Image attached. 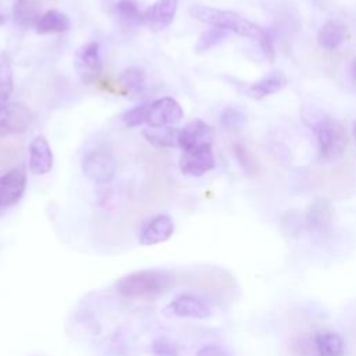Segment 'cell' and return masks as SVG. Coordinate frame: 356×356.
<instances>
[{
    "label": "cell",
    "instance_id": "13",
    "mask_svg": "<svg viewBox=\"0 0 356 356\" xmlns=\"http://www.w3.org/2000/svg\"><path fill=\"white\" fill-rule=\"evenodd\" d=\"M178 0H157L143 11V25L150 32H160L172 24Z\"/></svg>",
    "mask_w": 356,
    "mask_h": 356
},
{
    "label": "cell",
    "instance_id": "12",
    "mask_svg": "<svg viewBox=\"0 0 356 356\" xmlns=\"http://www.w3.org/2000/svg\"><path fill=\"white\" fill-rule=\"evenodd\" d=\"M288 79L282 71H271L260 79L250 83H236L239 92L252 99L260 100L273 93L282 90L286 85Z\"/></svg>",
    "mask_w": 356,
    "mask_h": 356
},
{
    "label": "cell",
    "instance_id": "18",
    "mask_svg": "<svg viewBox=\"0 0 356 356\" xmlns=\"http://www.w3.org/2000/svg\"><path fill=\"white\" fill-rule=\"evenodd\" d=\"M345 38L346 26L343 22L335 18L327 19L317 33L318 44L325 50H335L345 40Z\"/></svg>",
    "mask_w": 356,
    "mask_h": 356
},
{
    "label": "cell",
    "instance_id": "25",
    "mask_svg": "<svg viewBox=\"0 0 356 356\" xmlns=\"http://www.w3.org/2000/svg\"><path fill=\"white\" fill-rule=\"evenodd\" d=\"M14 89L11 58L7 53L0 54V107L8 103Z\"/></svg>",
    "mask_w": 356,
    "mask_h": 356
},
{
    "label": "cell",
    "instance_id": "2",
    "mask_svg": "<svg viewBox=\"0 0 356 356\" xmlns=\"http://www.w3.org/2000/svg\"><path fill=\"white\" fill-rule=\"evenodd\" d=\"M172 280V274L165 270H140L121 277L115 289L128 299L153 300L171 286Z\"/></svg>",
    "mask_w": 356,
    "mask_h": 356
},
{
    "label": "cell",
    "instance_id": "23",
    "mask_svg": "<svg viewBox=\"0 0 356 356\" xmlns=\"http://www.w3.org/2000/svg\"><path fill=\"white\" fill-rule=\"evenodd\" d=\"M142 135L154 147H177L178 146L179 128H175V127H160V128L149 127V128L142 131Z\"/></svg>",
    "mask_w": 356,
    "mask_h": 356
},
{
    "label": "cell",
    "instance_id": "9",
    "mask_svg": "<svg viewBox=\"0 0 356 356\" xmlns=\"http://www.w3.org/2000/svg\"><path fill=\"white\" fill-rule=\"evenodd\" d=\"M213 146H202L191 150H182L179 156V170L185 175L200 177L216 167Z\"/></svg>",
    "mask_w": 356,
    "mask_h": 356
},
{
    "label": "cell",
    "instance_id": "32",
    "mask_svg": "<svg viewBox=\"0 0 356 356\" xmlns=\"http://www.w3.org/2000/svg\"><path fill=\"white\" fill-rule=\"evenodd\" d=\"M350 76H352V81L353 83L356 85V58L352 61L350 64Z\"/></svg>",
    "mask_w": 356,
    "mask_h": 356
},
{
    "label": "cell",
    "instance_id": "21",
    "mask_svg": "<svg viewBox=\"0 0 356 356\" xmlns=\"http://www.w3.org/2000/svg\"><path fill=\"white\" fill-rule=\"evenodd\" d=\"M71 26L70 18L58 11V10H47L42 14L39 18L35 31L39 35H47V33H61L68 31Z\"/></svg>",
    "mask_w": 356,
    "mask_h": 356
},
{
    "label": "cell",
    "instance_id": "27",
    "mask_svg": "<svg viewBox=\"0 0 356 356\" xmlns=\"http://www.w3.org/2000/svg\"><path fill=\"white\" fill-rule=\"evenodd\" d=\"M147 107H149V104L135 106V107L127 110L125 113H122V114L120 115V118H121V121L124 122V125L128 127V128L139 127V125H142L143 122H146Z\"/></svg>",
    "mask_w": 356,
    "mask_h": 356
},
{
    "label": "cell",
    "instance_id": "6",
    "mask_svg": "<svg viewBox=\"0 0 356 356\" xmlns=\"http://www.w3.org/2000/svg\"><path fill=\"white\" fill-rule=\"evenodd\" d=\"M82 172L96 184H108L115 175V160L104 150H90L82 159Z\"/></svg>",
    "mask_w": 356,
    "mask_h": 356
},
{
    "label": "cell",
    "instance_id": "5",
    "mask_svg": "<svg viewBox=\"0 0 356 356\" xmlns=\"http://www.w3.org/2000/svg\"><path fill=\"white\" fill-rule=\"evenodd\" d=\"M74 68L79 81L85 85H90L102 74L103 61L100 57L99 42H88L78 47L74 54Z\"/></svg>",
    "mask_w": 356,
    "mask_h": 356
},
{
    "label": "cell",
    "instance_id": "20",
    "mask_svg": "<svg viewBox=\"0 0 356 356\" xmlns=\"http://www.w3.org/2000/svg\"><path fill=\"white\" fill-rule=\"evenodd\" d=\"M114 14L122 29H135L143 24V13L135 0H118Z\"/></svg>",
    "mask_w": 356,
    "mask_h": 356
},
{
    "label": "cell",
    "instance_id": "35",
    "mask_svg": "<svg viewBox=\"0 0 356 356\" xmlns=\"http://www.w3.org/2000/svg\"><path fill=\"white\" fill-rule=\"evenodd\" d=\"M353 356H356V352H355V355H353Z\"/></svg>",
    "mask_w": 356,
    "mask_h": 356
},
{
    "label": "cell",
    "instance_id": "7",
    "mask_svg": "<svg viewBox=\"0 0 356 356\" xmlns=\"http://www.w3.org/2000/svg\"><path fill=\"white\" fill-rule=\"evenodd\" d=\"M184 117V110L179 103L170 97L164 96L153 100L147 107L146 124L153 128L160 127H172L178 124Z\"/></svg>",
    "mask_w": 356,
    "mask_h": 356
},
{
    "label": "cell",
    "instance_id": "8",
    "mask_svg": "<svg viewBox=\"0 0 356 356\" xmlns=\"http://www.w3.org/2000/svg\"><path fill=\"white\" fill-rule=\"evenodd\" d=\"M33 121V114L22 103H7L0 107V139L24 132Z\"/></svg>",
    "mask_w": 356,
    "mask_h": 356
},
{
    "label": "cell",
    "instance_id": "26",
    "mask_svg": "<svg viewBox=\"0 0 356 356\" xmlns=\"http://www.w3.org/2000/svg\"><path fill=\"white\" fill-rule=\"evenodd\" d=\"M225 38H227L225 31H222L220 28H210L199 36V39L195 44V51L204 53V51L210 50L211 47H214L216 44H218L220 42H222Z\"/></svg>",
    "mask_w": 356,
    "mask_h": 356
},
{
    "label": "cell",
    "instance_id": "22",
    "mask_svg": "<svg viewBox=\"0 0 356 356\" xmlns=\"http://www.w3.org/2000/svg\"><path fill=\"white\" fill-rule=\"evenodd\" d=\"M118 85L122 89L125 96L139 97L143 95L146 83H145V72L139 68L131 67L121 72L118 78Z\"/></svg>",
    "mask_w": 356,
    "mask_h": 356
},
{
    "label": "cell",
    "instance_id": "28",
    "mask_svg": "<svg viewBox=\"0 0 356 356\" xmlns=\"http://www.w3.org/2000/svg\"><path fill=\"white\" fill-rule=\"evenodd\" d=\"M234 154H235L238 163L241 164V167L243 168V171H246L248 174H254L257 171V164H256L252 153L242 143L234 145Z\"/></svg>",
    "mask_w": 356,
    "mask_h": 356
},
{
    "label": "cell",
    "instance_id": "30",
    "mask_svg": "<svg viewBox=\"0 0 356 356\" xmlns=\"http://www.w3.org/2000/svg\"><path fill=\"white\" fill-rule=\"evenodd\" d=\"M242 121H243V115L236 108H232V107L225 108L220 117V124L227 129L238 128L242 124Z\"/></svg>",
    "mask_w": 356,
    "mask_h": 356
},
{
    "label": "cell",
    "instance_id": "29",
    "mask_svg": "<svg viewBox=\"0 0 356 356\" xmlns=\"http://www.w3.org/2000/svg\"><path fill=\"white\" fill-rule=\"evenodd\" d=\"M150 352L153 353V356H179L178 346L163 338L156 339L152 343Z\"/></svg>",
    "mask_w": 356,
    "mask_h": 356
},
{
    "label": "cell",
    "instance_id": "33",
    "mask_svg": "<svg viewBox=\"0 0 356 356\" xmlns=\"http://www.w3.org/2000/svg\"><path fill=\"white\" fill-rule=\"evenodd\" d=\"M4 22H6V17L0 13V25H1V24H4Z\"/></svg>",
    "mask_w": 356,
    "mask_h": 356
},
{
    "label": "cell",
    "instance_id": "19",
    "mask_svg": "<svg viewBox=\"0 0 356 356\" xmlns=\"http://www.w3.org/2000/svg\"><path fill=\"white\" fill-rule=\"evenodd\" d=\"M40 14V3L38 0H15L13 6V18L22 28H35Z\"/></svg>",
    "mask_w": 356,
    "mask_h": 356
},
{
    "label": "cell",
    "instance_id": "24",
    "mask_svg": "<svg viewBox=\"0 0 356 356\" xmlns=\"http://www.w3.org/2000/svg\"><path fill=\"white\" fill-rule=\"evenodd\" d=\"M314 345L320 356H343L345 342L338 332L321 331L314 337Z\"/></svg>",
    "mask_w": 356,
    "mask_h": 356
},
{
    "label": "cell",
    "instance_id": "16",
    "mask_svg": "<svg viewBox=\"0 0 356 356\" xmlns=\"http://www.w3.org/2000/svg\"><path fill=\"white\" fill-rule=\"evenodd\" d=\"M53 167V153L47 139L35 136L29 143V171L35 175H44Z\"/></svg>",
    "mask_w": 356,
    "mask_h": 356
},
{
    "label": "cell",
    "instance_id": "34",
    "mask_svg": "<svg viewBox=\"0 0 356 356\" xmlns=\"http://www.w3.org/2000/svg\"><path fill=\"white\" fill-rule=\"evenodd\" d=\"M353 134H355V136H356V122H355V127H353Z\"/></svg>",
    "mask_w": 356,
    "mask_h": 356
},
{
    "label": "cell",
    "instance_id": "14",
    "mask_svg": "<svg viewBox=\"0 0 356 356\" xmlns=\"http://www.w3.org/2000/svg\"><path fill=\"white\" fill-rule=\"evenodd\" d=\"M164 314L178 316V317H191V318H207L211 312L210 307L199 298L192 295L177 296L171 303L164 307Z\"/></svg>",
    "mask_w": 356,
    "mask_h": 356
},
{
    "label": "cell",
    "instance_id": "11",
    "mask_svg": "<svg viewBox=\"0 0 356 356\" xmlns=\"http://www.w3.org/2000/svg\"><path fill=\"white\" fill-rule=\"evenodd\" d=\"M26 188V170L19 165L0 177V207H8L19 202Z\"/></svg>",
    "mask_w": 356,
    "mask_h": 356
},
{
    "label": "cell",
    "instance_id": "1",
    "mask_svg": "<svg viewBox=\"0 0 356 356\" xmlns=\"http://www.w3.org/2000/svg\"><path fill=\"white\" fill-rule=\"evenodd\" d=\"M188 11L195 19L203 24L256 40L260 49L263 50L264 56L270 61L274 60L275 51H274L273 40L268 36V33L263 28H260L257 24L249 21L248 18L239 15L238 13L231 10H221L210 6H202V4H193L189 7Z\"/></svg>",
    "mask_w": 356,
    "mask_h": 356
},
{
    "label": "cell",
    "instance_id": "31",
    "mask_svg": "<svg viewBox=\"0 0 356 356\" xmlns=\"http://www.w3.org/2000/svg\"><path fill=\"white\" fill-rule=\"evenodd\" d=\"M196 356H231V353L220 345H206L197 350Z\"/></svg>",
    "mask_w": 356,
    "mask_h": 356
},
{
    "label": "cell",
    "instance_id": "15",
    "mask_svg": "<svg viewBox=\"0 0 356 356\" xmlns=\"http://www.w3.org/2000/svg\"><path fill=\"white\" fill-rule=\"evenodd\" d=\"M174 234V222L167 214H159L146 222L139 232V243L152 246L164 242Z\"/></svg>",
    "mask_w": 356,
    "mask_h": 356
},
{
    "label": "cell",
    "instance_id": "4",
    "mask_svg": "<svg viewBox=\"0 0 356 356\" xmlns=\"http://www.w3.org/2000/svg\"><path fill=\"white\" fill-rule=\"evenodd\" d=\"M182 281L206 293L220 298H231L238 288L235 278L228 271L218 267L202 268L186 273Z\"/></svg>",
    "mask_w": 356,
    "mask_h": 356
},
{
    "label": "cell",
    "instance_id": "10",
    "mask_svg": "<svg viewBox=\"0 0 356 356\" xmlns=\"http://www.w3.org/2000/svg\"><path fill=\"white\" fill-rule=\"evenodd\" d=\"M214 129L203 120H193L179 129L178 146L182 150H191L202 146H213Z\"/></svg>",
    "mask_w": 356,
    "mask_h": 356
},
{
    "label": "cell",
    "instance_id": "3",
    "mask_svg": "<svg viewBox=\"0 0 356 356\" xmlns=\"http://www.w3.org/2000/svg\"><path fill=\"white\" fill-rule=\"evenodd\" d=\"M318 159L324 163L339 160L346 149V132L339 121L325 115L313 124Z\"/></svg>",
    "mask_w": 356,
    "mask_h": 356
},
{
    "label": "cell",
    "instance_id": "17",
    "mask_svg": "<svg viewBox=\"0 0 356 356\" xmlns=\"http://www.w3.org/2000/svg\"><path fill=\"white\" fill-rule=\"evenodd\" d=\"M334 217H335V211L332 204L327 199H321V197L313 200L306 213L307 224L316 231L328 229L334 222Z\"/></svg>",
    "mask_w": 356,
    "mask_h": 356
}]
</instances>
